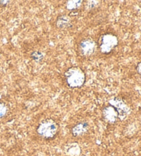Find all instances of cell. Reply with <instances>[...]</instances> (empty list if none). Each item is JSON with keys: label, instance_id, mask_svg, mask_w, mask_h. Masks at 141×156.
Instances as JSON below:
<instances>
[{"label": "cell", "instance_id": "6da1fadb", "mask_svg": "<svg viewBox=\"0 0 141 156\" xmlns=\"http://www.w3.org/2000/svg\"><path fill=\"white\" fill-rule=\"evenodd\" d=\"M59 125L52 118H45L38 124L36 132L41 138L46 140H52L58 135Z\"/></svg>", "mask_w": 141, "mask_h": 156}, {"label": "cell", "instance_id": "7a4b0ae2", "mask_svg": "<svg viewBox=\"0 0 141 156\" xmlns=\"http://www.w3.org/2000/svg\"><path fill=\"white\" fill-rule=\"evenodd\" d=\"M66 85L70 89L81 88L85 85L86 75L85 72L78 66L69 68L64 73Z\"/></svg>", "mask_w": 141, "mask_h": 156}, {"label": "cell", "instance_id": "3957f363", "mask_svg": "<svg viewBox=\"0 0 141 156\" xmlns=\"http://www.w3.org/2000/svg\"><path fill=\"white\" fill-rule=\"evenodd\" d=\"M118 39L116 34L107 33L100 36L97 47L103 55H110L118 45Z\"/></svg>", "mask_w": 141, "mask_h": 156}, {"label": "cell", "instance_id": "277c9868", "mask_svg": "<svg viewBox=\"0 0 141 156\" xmlns=\"http://www.w3.org/2000/svg\"><path fill=\"white\" fill-rule=\"evenodd\" d=\"M108 105L114 107L118 115V120H123L125 119L130 112L129 106L120 97H114L108 101Z\"/></svg>", "mask_w": 141, "mask_h": 156}, {"label": "cell", "instance_id": "5b68a950", "mask_svg": "<svg viewBox=\"0 0 141 156\" xmlns=\"http://www.w3.org/2000/svg\"><path fill=\"white\" fill-rule=\"evenodd\" d=\"M97 43L91 38H85L81 40L78 45V51L79 55L84 57H89L95 52Z\"/></svg>", "mask_w": 141, "mask_h": 156}, {"label": "cell", "instance_id": "8992f818", "mask_svg": "<svg viewBox=\"0 0 141 156\" xmlns=\"http://www.w3.org/2000/svg\"><path fill=\"white\" fill-rule=\"evenodd\" d=\"M102 118L105 122L114 125L118 120V115L114 107L107 105L102 109Z\"/></svg>", "mask_w": 141, "mask_h": 156}, {"label": "cell", "instance_id": "52a82bcc", "mask_svg": "<svg viewBox=\"0 0 141 156\" xmlns=\"http://www.w3.org/2000/svg\"><path fill=\"white\" fill-rule=\"evenodd\" d=\"M89 125L86 121H81L73 126L71 129V134L74 138H80L88 132Z\"/></svg>", "mask_w": 141, "mask_h": 156}, {"label": "cell", "instance_id": "ba28073f", "mask_svg": "<svg viewBox=\"0 0 141 156\" xmlns=\"http://www.w3.org/2000/svg\"><path fill=\"white\" fill-rule=\"evenodd\" d=\"M56 26L59 29H68L72 27V22L69 16L61 15L57 17L56 20Z\"/></svg>", "mask_w": 141, "mask_h": 156}, {"label": "cell", "instance_id": "9c48e42d", "mask_svg": "<svg viewBox=\"0 0 141 156\" xmlns=\"http://www.w3.org/2000/svg\"><path fill=\"white\" fill-rule=\"evenodd\" d=\"M83 2L82 0H69L66 2V9L70 11H75L81 6Z\"/></svg>", "mask_w": 141, "mask_h": 156}, {"label": "cell", "instance_id": "30bf717a", "mask_svg": "<svg viewBox=\"0 0 141 156\" xmlns=\"http://www.w3.org/2000/svg\"><path fill=\"white\" fill-rule=\"evenodd\" d=\"M30 56H31V58L32 59V60L34 61L35 62L39 63V62L42 61L43 60L45 55L44 54H43V52H40V51H38V50H35L31 53Z\"/></svg>", "mask_w": 141, "mask_h": 156}, {"label": "cell", "instance_id": "8fae6325", "mask_svg": "<svg viewBox=\"0 0 141 156\" xmlns=\"http://www.w3.org/2000/svg\"><path fill=\"white\" fill-rule=\"evenodd\" d=\"M86 4H84V9L86 10H90L94 9V8L98 6L100 2L99 1H85Z\"/></svg>", "mask_w": 141, "mask_h": 156}, {"label": "cell", "instance_id": "7c38bea8", "mask_svg": "<svg viewBox=\"0 0 141 156\" xmlns=\"http://www.w3.org/2000/svg\"><path fill=\"white\" fill-rule=\"evenodd\" d=\"M8 112V107L6 105L0 102V118H4Z\"/></svg>", "mask_w": 141, "mask_h": 156}, {"label": "cell", "instance_id": "4fadbf2b", "mask_svg": "<svg viewBox=\"0 0 141 156\" xmlns=\"http://www.w3.org/2000/svg\"><path fill=\"white\" fill-rule=\"evenodd\" d=\"M10 2V1H0V6L2 7H6Z\"/></svg>", "mask_w": 141, "mask_h": 156}]
</instances>
